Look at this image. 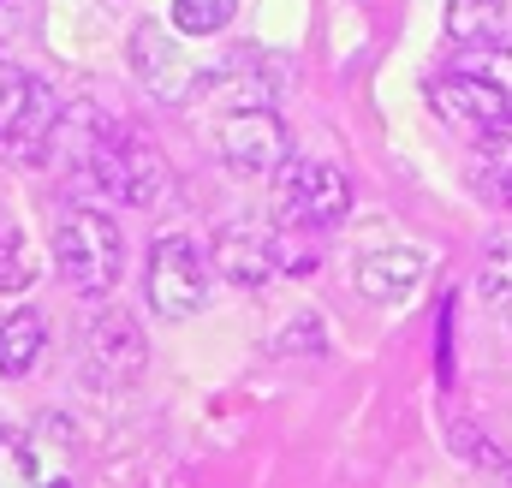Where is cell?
Returning a JSON list of instances; mask_svg holds the SVG:
<instances>
[{"instance_id":"1","label":"cell","mask_w":512,"mask_h":488,"mask_svg":"<svg viewBox=\"0 0 512 488\" xmlns=\"http://www.w3.org/2000/svg\"><path fill=\"white\" fill-rule=\"evenodd\" d=\"M54 268L78 298H108L120 286V227L102 209H72L54 227Z\"/></svg>"},{"instance_id":"2","label":"cell","mask_w":512,"mask_h":488,"mask_svg":"<svg viewBox=\"0 0 512 488\" xmlns=\"http://www.w3.org/2000/svg\"><path fill=\"white\" fill-rule=\"evenodd\" d=\"M90 173H96V185H102L108 197H120L131 209H155L161 191H167V167H161L155 143H149L143 131H131V125H108V131L96 137Z\"/></svg>"},{"instance_id":"3","label":"cell","mask_w":512,"mask_h":488,"mask_svg":"<svg viewBox=\"0 0 512 488\" xmlns=\"http://www.w3.org/2000/svg\"><path fill=\"white\" fill-rule=\"evenodd\" d=\"M54 125H60V102L42 78L18 72L6 54H0V149L12 161H48V143H54Z\"/></svg>"},{"instance_id":"4","label":"cell","mask_w":512,"mask_h":488,"mask_svg":"<svg viewBox=\"0 0 512 488\" xmlns=\"http://www.w3.org/2000/svg\"><path fill=\"white\" fill-rule=\"evenodd\" d=\"M143 292H149V310L161 322H191L209 304V256L179 233L155 239L149 268H143Z\"/></svg>"},{"instance_id":"5","label":"cell","mask_w":512,"mask_h":488,"mask_svg":"<svg viewBox=\"0 0 512 488\" xmlns=\"http://www.w3.org/2000/svg\"><path fill=\"white\" fill-rule=\"evenodd\" d=\"M280 209L298 227H334L352 209V179L322 155H286L280 161Z\"/></svg>"},{"instance_id":"6","label":"cell","mask_w":512,"mask_h":488,"mask_svg":"<svg viewBox=\"0 0 512 488\" xmlns=\"http://www.w3.org/2000/svg\"><path fill=\"white\" fill-rule=\"evenodd\" d=\"M221 155H227V167L245 173V179H268V173H280V161L292 155L286 120H280L268 102H256V108H233V114L221 120Z\"/></svg>"},{"instance_id":"7","label":"cell","mask_w":512,"mask_h":488,"mask_svg":"<svg viewBox=\"0 0 512 488\" xmlns=\"http://www.w3.org/2000/svg\"><path fill=\"white\" fill-rule=\"evenodd\" d=\"M131 72H137V84L155 96V102H167V108H179L203 78H197V60L173 42V30H161V24H137L131 30Z\"/></svg>"},{"instance_id":"8","label":"cell","mask_w":512,"mask_h":488,"mask_svg":"<svg viewBox=\"0 0 512 488\" xmlns=\"http://www.w3.org/2000/svg\"><path fill=\"white\" fill-rule=\"evenodd\" d=\"M149 364V334H143V322L126 316V310H108L96 328H90V346H84V369H90V381L102 387V393H120L131 387L137 375Z\"/></svg>"},{"instance_id":"9","label":"cell","mask_w":512,"mask_h":488,"mask_svg":"<svg viewBox=\"0 0 512 488\" xmlns=\"http://www.w3.org/2000/svg\"><path fill=\"white\" fill-rule=\"evenodd\" d=\"M507 102H512L507 90L489 84V78H477V72H447V78L429 84V108L447 125H465V131H483L489 120H501Z\"/></svg>"},{"instance_id":"10","label":"cell","mask_w":512,"mask_h":488,"mask_svg":"<svg viewBox=\"0 0 512 488\" xmlns=\"http://www.w3.org/2000/svg\"><path fill=\"white\" fill-rule=\"evenodd\" d=\"M423 274H429V256H423V250H411V244L364 250V256H358V268H352L358 292H364V298H376V304H399V298H411V292L423 286Z\"/></svg>"},{"instance_id":"11","label":"cell","mask_w":512,"mask_h":488,"mask_svg":"<svg viewBox=\"0 0 512 488\" xmlns=\"http://www.w3.org/2000/svg\"><path fill=\"white\" fill-rule=\"evenodd\" d=\"M215 268L221 280L233 286H268L280 274V250H274V233H262L251 221H233L215 233Z\"/></svg>"},{"instance_id":"12","label":"cell","mask_w":512,"mask_h":488,"mask_svg":"<svg viewBox=\"0 0 512 488\" xmlns=\"http://www.w3.org/2000/svg\"><path fill=\"white\" fill-rule=\"evenodd\" d=\"M42 346H48V328H42L36 310L0 316V375H30L42 364Z\"/></svg>"},{"instance_id":"13","label":"cell","mask_w":512,"mask_h":488,"mask_svg":"<svg viewBox=\"0 0 512 488\" xmlns=\"http://www.w3.org/2000/svg\"><path fill=\"white\" fill-rule=\"evenodd\" d=\"M447 36L459 48L507 36V0H447Z\"/></svg>"},{"instance_id":"14","label":"cell","mask_w":512,"mask_h":488,"mask_svg":"<svg viewBox=\"0 0 512 488\" xmlns=\"http://www.w3.org/2000/svg\"><path fill=\"white\" fill-rule=\"evenodd\" d=\"M239 0H173V30L185 36H221L233 24Z\"/></svg>"},{"instance_id":"15","label":"cell","mask_w":512,"mask_h":488,"mask_svg":"<svg viewBox=\"0 0 512 488\" xmlns=\"http://www.w3.org/2000/svg\"><path fill=\"white\" fill-rule=\"evenodd\" d=\"M459 72H477V78H489V84H501L512 96V48L495 36V42H471L465 54H459Z\"/></svg>"},{"instance_id":"16","label":"cell","mask_w":512,"mask_h":488,"mask_svg":"<svg viewBox=\"0 0 512 488\" xmlns=\"http://www.w3.org/2000/svg\"><path fill=\"white\" fill-rule=\"evenodd\" d=\"M36 477H42V465H36V447H30L24 435L0 429V488H30Z\"/></svg>"},{"instance_id":"17","label":"cell","mask_w":512,"mask_h":488,"mask_svg":"<svg viewBox=\"0 0 512 488\" xmlns=\"http://www.w3.org/2000/svg\"><path fill=\"white\" fill-rule=\"evenodd\" d=\"M36 280V262L18 239V227H0V292H30Z\"/></svg>"},{"instance_id":"18","label":"cell","mask_w":512,"mask_h":488,"mask_svg":"<svg viewBox=\"0 0 512 488\" xmlns=\"http://www.w3.org/2000/svg\"><path fill=\"white\" fill-rule=\"evenodd\" d=\"M483 292L489 298H512V239H495L489 244V256H483Z\"/></svg>"},{"instance_id":"19","label":"cell","mask_w":512,"mask_h":488,"mask_svg":"<svg viewBox=\"0 0 512 488\" xmlns=\"http://www.w3.org/2000/svg\"><path fill=\"white\" fill-rule=\"evenodd\" d=\"M477 149H483V161H489L495 173H512V114L483 125V131H477Z\"/></svg>"},{"instance_id":"20","label":"cell","mask_w":512,"mask_h":488,"mask_svg":"<svg viewBox=\"0 0 512 488\" xmlns=\"http://www.w3.org/2000/svg\"><path fill=\"white\" fill-rule=\"evenodd\" d=\"M453 453H465V459H477V465H489V471H512L507 453H495V447H489V435H483V429H471V423H453Z\"/></svg>"},{"instance_id":"21","label":"cell","mask_w":512,"mask_h":488,"mask_svg":"<svg viewBox=\"0 0 512 488\" xmlns=\"http://www.w3.org/2000/svg\"><path fill=\"white\" fill-rule=\"evenodd\" d=\"M274 352H280V358H298V352H322V322H316V316H298V322H292V328L274 340Z\"/></svg>"},{"instance_id":"22","label":"cell","mask_w":512,"mask_h":488,"mask_svg":"<svg viewBox=\"0 0 512 488\" xmlns=\"http://www.w3.org/2000/svg\"><path fill=\"white\" fill-rule=\"evenodd\" d=\"M501 197H507V209H512V173H501Z\"/></svg>"},{"instance_id":"23","label":"cell","mask_w":512,"mask_h":488,"mask_svg":"<svg viewBox=\"0 0 512 488\" xmlns=\"http://www.w3.org/2000/svg\"><path fill=\"white\" fill-rule=\"evenodd\" d=\"M507 322H512V298H507Z\"/></svg>"}]
</instances>
